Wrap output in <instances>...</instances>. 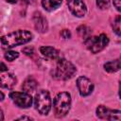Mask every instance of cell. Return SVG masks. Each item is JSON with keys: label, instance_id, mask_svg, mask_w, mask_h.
<instances>
[{"label": "cell", "instance_id": "cell-5", "mask_svg": "<svg viewBox=\"0 0 121 121\" xmlns=\"http://www.w3.org/2000/svg\"><path fill=\"white\" fill-rule=\"evenodd\" d=\"M86 47L93 53L96 54L100 51H102L109 43V38L106 34H100L98 36L95 37H89L88 39L84 40Z\"/></svg>", "mask_w": 121, "mask_h": 121}, {"label": "cell", "instance_id": "cell-15", "mask_svg": "<svg viewBox=\"0 0 121 121\" xmlns=\"http://www.w3.org/2000/svg\"><path fill=\"white\" fill-rule=\"evenodd\" d=\"M62 0H42V6L46 11L56 10L60 7Z\"/></svg>", "mask_w": 121, "mask_h": 121}, {"label": "cell", "instance_id": "cell-23", "mask_svg": "<svg viewBox=\"0 0 121 121\" xmlns=\"http://www.w3.org/2000/svg\"><path fill=\"white\" fill-rule=\"evenodd\" d=\"M17 120H33V118H31L29 116H21V117L17 118Z\"/></svg>", "mask_w": 121, "mask_h": 121}, {"label": "cell", "instance_id": "cell-27", "mask_svg": "<svg viewBox=\"0 0 121 121\" xmlns=\"http://www.w3.org/2000/svg\"><path fill=\"white\" fill-rule=\"evenodd\" d=\"M4 100V94H3V92H1V101H3Z\"/></svg>", "mask_w": 121, "mask_h": 121}, {"label": "cell", "instance_id": "cell-16", "mask_svg": "<svg viewBox=\"0 0 121 121\" xmlns=\"http://www.w3.org/2000/svg\"><path fill=\"white\" fill-rule=\"evenodd\" d=\"M77 31H78V34L81 38H83L84 40H86V39H88L89 37H91V32H92V31H91V28L88 27L87 26L82 25V26H78V29H77Z\"/></svg>", "mask_w": 121, "mask_h": 121}, {"label": "cell", "instance_id": "cell-7", "mask_svg": "<svg viewBox=\"0 0 121 121\" xmlns=\"http://www.w3.org/2000/svg\"><path fill=\"white\" fill-rule=\"evenodd\" d=\"M96 116L103 120H121V112L117 110L109 109L103 105L96 108Z\"/></svg>", "mask_w": 121, "mask_h": 121}, {"label": "cell", "instance_id": "cell-1", "mask_svg": "<svg viewBox=\"0 0 121 121\" xmlns=\"http://www.w3.org/2000/svg\"><path fill=\"white\" fill-rule=\"evenodd\" d=\"M32 40L31 32L27 30H15L7 35L1 37V45L4 49L12 48L14 46H18L21 44H25Z\"/></svg>", "mask_w": 121, "mask_h": 121}, {"label": "cell", "instance_id": "cell-3", "mask_svg": "<svg viewBox=\"0 0 121 121\" xmlns=\"http://www.w3.org/2000/svg\"><path fill=\"white\" fill-rule=\"evenodd\" d=\"M53 108L55 115L59 118L65 116L71 108V95L67 92L59 93L54 98Z\"/></svg>", "mask_w": 121, "mask_h": 121}, {"label": "cell", "instance_id": "cell-6", "mask_svg": "<svg viewBox=\"0 0 121 121\" xmlns=\"http://www.w3.org/2000/svg\"><path fill=\"white\" fill-rule=\"evenodd\" d=\"M9 98L17 107L22 109L29 108L33 101L29 93L26 92H11L9 94Z\"/></svg>", "mask_w": 121, "mask_h": 121}, {"label": "cell", "instance_id": "cell-13", "mask_svg": "<svg viewBox=\"0 0 121 121\" xmlns=\"http://www.w3.org/2000/svg\"><path fill=\"white\" fill-rule=\"evenodd\" d=\"M104 69L108 73H114L121 69V56L113 60L108 61L104 64Z\"/></svg>", "mask_w": 121, "mask_h": 121}, {"label": "cell", "instance_id": "cell-4", "mask_svg": "<svg viewBox=\"0 0 121 121\" xmlns=\"http://www.w3.org/2000/svg\"><path fill=\"white\" fill-rule=\"evenodd\" d=\"M34 105L39 113L43 115L48 114L52 106V100L49 92L46 90H39L34 97Z\"/></svg>", "mask_w": 121, "mask_h": 121}, {"label": "cell", "instance_id": "cell-20", "mask_svg": "<svg viewBox=\"0 0 121 121\" xmlns=\"http://www.w3.org/2000/svg\"><path fill=\"white\" fill-rule=\"evenodd\" d=\"M23 52H24L26 56H29V57H32V56L34 55V53H35L34 48L31 47V46H26V47H25V48L23 49Z\"/></svg>", "mask_w": 121, "mask_h": 121}, {"label": "cell", "instance_id": "cell-14", "mask_svg": "<svg viewBox=\"0 0 121 121\" xmlns=\"http://www.w3.org/2000/svg\"><path fill=\"white\" fill-rule=\"evenodd\" d=\"M38 86V82L36 81V79L32 77H28L25 79V81L22 84V89L24 92L26 93H31L33 92Z\"/></svg>", "mask_w": 121, "mask_h": 121}, {"label": "cell", "instance_id": "cell-17", "mask_svg": "<svg viewBox=\"0 0 121 121\" xmlns=\"http://www.w3.org/2000/svg\"><path fill=\"white\" fill-rule=\"evenodd\" d=\"M112 29L115 34L121 35V15H118L115 17L112 23Z\"/></svg>", "mask_w": 121, "mask_h": 121}, {"label": "cell", "instance_id": "cell-19", "mask_svg": "<svg viewBox=\"0 0 121 121\" xmlns=\"http://www.w3.org/2000/svg\"><path fill=\"white\" fill-rule=\"evenodd\" d=\"M96 6L100 9H106L110 6V1L109 0H96Z\"/></svg>", "mask_w": 121, "mask_h": 121}, {"label": "cell", "instance_id": "cell-18", "mask_svg": "<svg viewBox=\"0 0 121 121\" xmlns=\"http://www.w3.org/2000/svg\"><path fill=\"white\" fill-rule=\"evenodd\" d=\"M19 57V53L16 51H12V50H8L5 53V59L8 61H13L14 60H16Z\"/></svg>", "mask_w": 121, "mask_h": 121}, {"label": "cell", "instance_id": "cell-26", "mask_svg": "<svg viewBox=\"0 0 121 121\" xmlns=\"http://www.w3.org/2000/svg\"><path fill=\"white\" fill-rule=\"evenodd\" d=\"M118 94H119V97H120V99H121V81H120V83H119V92H118Z\"/></svg>", "mask_w": 121, "mask_h": 121}, {"label": "cell", "instance_id": "cell-8", "mask_svg": "<svg viewBox=\"0 0 121 121\" xmlns=\"http://www.w3.org/2000/svg\"><path fill=\"white\" fill-rule=\"evenodd\" d=\"M66 2L70 11L76 17L80 18L86 14L87 9L83 0H66Z\"/></svg>", "mask_w": 121, "mask_h": 121}, {"label": "cell", "instance_id": "cell-9", "mask_svg": "<svg viewBox=\"0 0 121 121\" xmlns=\"http://www.w3.org/2000/svg\"><path fill=\"white\" fill-rule=\"evenodd\" d=\"M77 87L81 96H87L94 91L93 82L86 77H78L77 79Z\"/></svg>", "mask_w": 121, "mask_h": 121}, {"label": "cell", "instance_id": "cell-11", "mask_svg": "<svg viewBox=\"0 0 121 121\" xmlns=\"http://www.w3.org/2000/svg\"><path fill=\"white\" fill-rule=\"evenodd\" d=\"M33 22H34V26H35V28L37 31H39L41 33H44L47 30V28H48L47 21L43 16V14L41 12H35L34 13Z\"/></svg>", "mask_w": 121, "mask_h": 121}, {"label": "cell", "instance_id": "cell-12", "mask_svg": "<svg viewBox=\"0 0 121 121\" xmlns=\"http://www.w3.org/2000/svg\"><path fill=\"white\" fill-rule=\"evenodd\" d=\"M40 52L45 58H48L51 60H59L60 59V52L52 46H41Z\"/></svg>", "mask_w": 121, "mask_h": 121}, {"label": "cell", "instance_id": "cell-22", "mask_svg": "<svg viewBox=\"0 0 121 121\" xmlns=\"http://www.w3.org/2000/svg\"><path fill=\"white\" fill-rule=\"evenodd\" d=\"M113 6L118 11H121V0H112Z\"/></svg>", "mask_w": 121, "mask_h": 121}, {"label": "cell", "instance_id": "cell-21", "mask_svg": "<svg viewBox=\"0 0 121 121\" xmlns=\"http://www.w3.org/2000/svg\"><path fill=\"white\" fill-rule=\"evenodd\" d=\"M60 36L63 39H69V38H71V32H70L69 29H63L60 32Z\"/></svg>", "mask_w": 121, "mask_h": 121}, {"label": "cell", "instance_id": "cell-2", "mask_svg": "<svg viewBox=\"0 0 121 121\" xmlns=\"http://www.w3.org/2000/svg\"><path fill=\"white\" fill-rule=\"evenodd\" d=\"M76 73L77 68L72 62L63 58H60L57 60V65L53 70L52 77L58 80H67L73 78Z\"/></svg>", "mask_w": 121, "mask_h": 121}, {"label": "cell", "instance_id": "cell-28", "mask_svg": "<svg viewBox=\"0 0 121 121\" xmlns=\"http://www.w3.org/2000/svg\"><path fill=\"white\" fill-rule=\"evenodd\" d=\"M36 0H27V2H29V3H34Z\"/></svg>", "mask_w": 121, "mask_h": 121}, {"label": "cell", "instance_id": "cell-24", "mask_svg": "<svg viewBox=\"0 0 121 121\" xmlns=\"http://www.w3.org/2000/svg\"><path fill=\"white\" fill-rule=\"evenodd\" d=\"M6 71H8V68L6 67L4 62H1V72H6Z\"/></svg>", "mask_w": 121, "mask_h": 121}, {"label": "cell", "instance_id": "cell-25", "mask_svg": "<svg viewBox=\"0 0 121 121\" xmlns=\"http://www.w3.org/2000/svg\"><path fill=\"white\" fill-rule=\"evenodd\" d=\"M17 1L18 0H6V2L10 3V4H15V3H17Z\"/></svg>", "mask_w": 121, "mask_h": 121}, {"label": "cell", "instance_id": "cell-10", "mask_svg": "<svg viewBox=\"0 0 121 121\" xmlns=\"http://www.w3.org/2000/svg\"><path fill=\"white\" fill-rule=\"evenodd\" d=\"M16 82H17L16 77L12 73H9V71L1 72L0 85H1L2 88L11 89V88H13L16 85Z\"/></svg>", "mask_w": 121, "mask_h": 121}]
</instances>
